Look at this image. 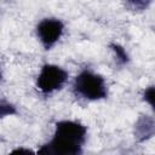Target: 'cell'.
I'll use <instances>...</instances> for the list:
<instances>
[{
    "label": "cell",
    "mask_w": 155,
    "mask_h": 155,
    "mask_svg": "<svg viewBox=\"0 0 155 155\" xmlns=\"http://www.w3.org/2000/svg\"><path fill=\"white\" fill-rule=\"evenodd\" d=\"M68 80V71L56 64H45L36 79L38 88L45 93H52L61 90Z\"/></svg>",
    "instance_id": "3"
},
{
    "label": "cell",
    "mask_w": 155,
    "mask_h": 155,
    "mask_svg": "<svg viewBox=\"0 0 155 155\" xmlns=\"http://www.w3.org/2000/svg\"><path fill=\"white\" fill-rule=\"evenodd\" d=\"M86 137L87 128L82 124L73 120H62L56 124L51 142L44 145L39 153L76 155L81 153L82 145L86 142Z\"/></svg>",
    "instance_id": "1"
},
{
    "label": "cell",
    "mask_w": 155,
    "mask_h": 155,
    "mask_svg": "<svg viewBox=\"0 0 155 155\" xmlns=\"http://www.w3.org/2000/svg\"><path fill=\"white\" fill-rule=\"evenodd\" d=\"M110 47H111V50L114 51L115 57H116V61H117L120 64H125V63L128 62V54H127L126 50H125L121 45L114 42V44H110Z\"/></svg>",
    "instance_id": "7"
},
{
    "label": "cell",
    "mask_w": 155,
    "mask_h": 155,
    "mask_svg": "<svg viewBox=\"0 0 155 155\" xmlns=\"http://www.w3.org/2000/svg\"><path fill=\"white\" fill-rule=\"evenodd\" d=\"M125 6L132 11H143L149 7L151 0H122Z\"/></svg>",
    "instance_id": "6"
},
{
    "label": "cell",
    "mask_w": 155,
    "mask_h": 155,
    "mask_svg": "<svg viewBox=\"0 0 155 155\" xmlns=\"http://www.w3.org/2000/svg\"><path fill=\"white\" fill-rule=\"evenodd\" d=\"M13 153H31V151L30 150H24V149H17Z\"/></svg>",
    "instance_id": "10"
},
{
    "label": "cell",
    "mask_w": 155,
    "mask_h": 155,
    "mask_svg": "<svg viewBox=\"0 0 155 155\" xmlns=\"http://www.w3.org/2000/svg\"><path fill=\"white\" fill-rule=\"evenodd\" d=\"M76 96L87 101H99L107 97L108 88L104 78L91 70L80 71L73 84Z\"/></svg>",
    "instance_id": "2"
},
{
    "label": "cell",
    "mask_w": 155,
    "mask_h": 155,
    "mask_svg": "<svg viewBox=\"0 0 155 155\" xmlns=\"http://www.w3.org/2000/svg\"><path fill=\"white\" fill-rule=\"evenodd\" d=\"M143 98H144V101H145L150 107L154 105V87H153V86H149V87L144 91Z\"/></svg>",
    "instance_id": "9"
},
{
    "label": "cell",
    "mask_w": 155,
    "mask_h": 155,
    "mask_svg": "<svg viewBox=\"0 0 155 155\" xmlns=\"http://www.w3.org/2000/svg\"><path fill=\"white\" fill-rule=\"evenodd\" d=\"M64 24L57 18H45L36 27V34L46 50H50L62 38Z\"/></svg>",
    "instance_id": "4"
},
{
    "label": "cell",
    "mask_w": 155,
    "mask_h": 155,
    "mask_svg": "<svg viewBox=\"0 0 155 155\" xmlns=\"http://www.w3.org/2000/svg\"><path fill=\"white\" fill-rule=\"evenodd\" d=\"M155 131V126H154V119L151 116H140L138 119V121L136 122L134 126V137L138 140H145L149 139Z\"/></svg>",
    "instance_id": "5"
},
{
    "label": "cell",
    "mask_w": 155,
    "mask_h": 155,
    "mask_svg": "<svg viewBox=\"0 0 155 155\" xmlns=\"http://www.w3.org/2000/svg\"><path fill=\"white\" fill-rule=\"evenodd\" d=\"M0 80H1V73H0Z\"/></svg>",
    "instance_id": "11"
},
{
    "label": "cell",
    "mask_w": 155,
    "mask_h": 155,
    "mask_svg": "<svg viewBox=\"0 0 155 155\" xmlns=\"http://www.w3.org/2000/svg\"><path fill=\"white\" fill-rule=\"evenodd\" d=\"M17 113V109L13 104L6 102V101H0V117L15 115Z\"/></svg>",
    "instance_id": "8"
}]
</instances>
